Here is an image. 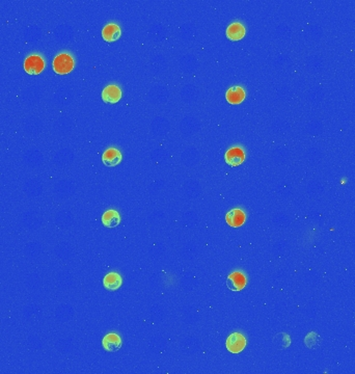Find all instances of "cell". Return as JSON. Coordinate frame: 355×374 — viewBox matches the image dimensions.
Here are the masks:
<instances>
[{
	"mask_svg": "<svg viewBox=\"0 0 355 374\" xmlns=\"http://www.w3.org/2000/svg\"><path fill=\"white\" fill-rule=\"evenodd\" d=\"M102 37L106 42H115L120 37V28L117 24H107L102 30Z\"/></svg>",
	"mask_w": 355,
	"mask_h": 374,
	"instance_id": "13",
	"label": "cell"
},
{
	"mask_svg": "<svg viewBox=\"0 0 355 374\" xmlns=\"http://www.w3.org/2000/svg\"><path fill=\"white\" fill-rule=\"evenodd\" d=\"M102 345L103 349L109 352H116L119 350L120 347H122V339H120V337L118 334L111 333L103 338Z\"/></svg>",
	"mask_w": 355,
	"mask_h": 374,
	"instance_id": "6",
	"label": "cell"
},
{
	"mask_svg": "<svg viewBox=\"0 0 355 374\" xmlns=\"http://www.w3.org/2000/svg\"><path fill=\"white\" fill-rule=\"evenodd\" d=\"M122 276L118 273H109L103 279V285L108 290H117L122 286Z\"/></svg>",
	"mask_w": 355,
	"mask_h": 374,
	"instance_id": "12",
	"label": "cell"
},
{
	"mask_svg": "<svg viewBox=\"0 0 355 374\" xmlns=\"http://www.w3.org/2000/svg\"><path fill=\"white\" fill-rule=\"evenodd\" d=\"M245 27L239 22H234L228 26L227 37L231 41H239L245 36Z\"/></svg>",
	"mask_w": 355,
	"mask_h": 374,
	"instance_id": "10",
	"label": "cell"
},
{
	"mask_svg": "<svg viewBox=\"0 0 355 374\" xmlns=\"http://www.w3.org/2000/svg\"><path fill=\"white\" fill-rule=\"evenodd\" d=\"M245 91L240 86H232L226 94V98L230 104L237 105L245 99Z\"/></svg>",
	"mask_w": 355,
	"mask_h": 374,
	"instance_id": "11",
	"label": "cell"
},
{
	"mask_svg": "<svg viewBox=\"0 0 355 374\" xmlns=\"http://www.w3.org/2000/svg\"><path fill=\"white\" fill-rule=\"evenodd\" d=\"M102 223L107 228H116L120 223V216L116 210H107L102 215Z\"/></svg>",
	"mask_w": 355,
	"mask_h": 374,
	"instance_id": "14",
	"label": "cell"
},
{
	"mask_svg": "<svg viewBox=\"0 0 355 374\" xmlns=\"http://www.w3.org/2000/svg\"><path fill=\"white\" fill-rule=\"evenodd\" d=\"M226 221L229 225L233 228H239L246 221V215L241 209H233L228 212Z\"/></svg>",
	"mask_w": 355,
	"mask_h": 374,
	"instance_id": "8",
	"label": "cell"
},
{
	"mask_svg": "<svg viewBox=\"0 0 355 374\" xmlns=\"http://www.w3.org/2000/svg\"><path fill=\"white\" fill-rule=\"evenodd\" d=\"M74 68V59L70 54H58L53 60V70L57 74H68Z\"/></svg>",
	"mask_w": 355,
	"mask_h": 374,
	"instance_id": "1",
	"label": "cell"
},
{
	"mask_svg": "<svg viewBox=\"0 0 355 374\" xmlns=\"http://www.w3.org/2000/svg\"><path fill=\"white\" fill-rule=\"evenodd\" d=\"M246 339L240 333L232 334L227 340V349L232 353H240L245 349Z\"/></svg>",
	"mask_w": 355,
	"mask_h": 374,
	"instance_id": "3",
	"label": "cell"
},
{
	"mask_svg": "<svg viewBox=\"0 0 355 374\" xmlns=\"http://www.w3.org/2000/svg\"><path fill=\"white\" fill-rule=\"evenodd\" d=\"M103 163L107 167H116L122 161V154L115 148H109L102 156Z\"/></svg>",
	"mask_w": 355,
	"mask_h": 374,
	"instance_id": "9",
	"label": "cell"
},
{
	"mask_svg": "<svg viewBox=\"0 0 355 374\" xmlns=\"http://www.w3.org/2000/svg\"><path fill=\"white\" fill-rule=\"evenodd\" d=\"M122 98V91L117 85L110 84L106 86L102 92V99L108 104H115Z\"/></svg>",
	"mask_w": 355,
	"mask_h": 374,
	"instance_id": "7",
	"label": "cell"
},
{
	"mask_svg": "<svg viewBox=\"0 0 355 374\" xmlns=\"http://www.w3.org/2000/svg\"><path fill=\"white\" fill-rule=\"evenodd\" d=\"M224 158H226V162L231 167H238L244 161L245 154L241 148L234 147L226 153Z\"/></svg>",
	"mask_w": 355,
	"mask_h": 374,
	"instance_id": "5",
	"label": "cell"
},
{
	"mask_svg": "<svg viewBox=\"0 0 355 374\" xmlns=\"http://www.w3.org/2000/svg\"><path fill=\"white\" fill-rule=\"evenodd\" d=\"M247 284V279L244 274L241 272L232 273L227 280L228 288L232 291H240L244 288Z\"/></svg>",
	"mask_w": 355,
	"mask_h": 374,
	"instance_id": "4",
	"label": "cell"
},
{
	"mask_svg": "<svg viewBox=\"0 0 355 374\" xmlns=\"http://www.w3.org/2000/svg\"><path fill=\"white\" fill-rule=\"evenodd\" d=\"M45 68L44 59L39 55H31L25 59L24 69L30 75L40 74Z\"/></svg>",
	"mask_w": 355,
	"mask_h": 374,
	"instance_id": "2",
	"label": "cell"
}]
</instances>
